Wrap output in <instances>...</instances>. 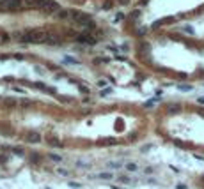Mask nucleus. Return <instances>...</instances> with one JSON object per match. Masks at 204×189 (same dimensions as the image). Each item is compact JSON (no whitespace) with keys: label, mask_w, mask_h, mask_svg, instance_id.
<instances>
[{"label":"nucleus","mask_w":204,"mask_h":189,"mask_svg":"<svg viewBox=\"0 0 204 189\" xmlns=\"http://www.w3.org/2000/svg\"><path fill=\"white\" fill-rule=\"evenodd\" d=\"M50 39V34H46L44 30H29V32H25L23 35L20 37L21 42H27V44H39V42H48Z\"/></svg>","instance_id":"1"},{"label":"nucleus","mask_w":204,"mask_h":189,"mask_svg":"<svg viewBox=\"0 0 204 189\" xmlns=\"http://www.w3.org/2000/svg\"><path fill=\"white\" fill-rule=\"evenodd\" d=\"M36 7L44 11V12H61V5L57 2H53V0H39L36 4Z\"/></svg>","instance_id":"2"},{"label":"nucleus","mask_w":204,"mask_h":189,"mask_svg":"<svg viewBox=\"0 0 204 189\" xmlns=\"http://www.w3.org/2000/svg\"><path fill=\"white\" fill-rule=\"evenodd\" d=\"M23 140H25L27 143H41L43 136H41L39 131H27L25 136H23Z\"/></svg>","instance_id":"3"},{"label":"nucleus","mask_w":204,"mask_h":189,"mask_svg":"<svg viewBox=\"0 0 204 189\" xmlns=\"http://www.w3.org/2000/svg\"><path fill=\"white\" fill-rule=\"evenodd\" d=\"M75 20H76V23H80L82 27H89V28L94 27V21H92L91 16H87V14H76Z\"/></svg>","instance_id":"4"},{"label":"nucleus","mask_w":204,"mask_h":189,"mask_svg":"<svg viewBox=\"0 0 204 189\" xmlns=\"http://www.w3.org/2000/svg\"><path fill=\"white\" fill-rule=\"evenodd\" d=\"M94 179H100V180H112L114 179V173L112 171H103V173H96Z\"/></svg>","instance_id":"5"},{"label":"nucleus","mask_w":204,"mask_h":189,"mask_svg":"<svg viewBox=\"0 0 204 189\" xmlns=\"http://www.w3.org/2000/svg\"><path fill=\"white\" fill-rule=\"evenodd\" d=\"M78 42H85V44H96V39H94V37H89V35H78Z\"/></svg>","instance_id":"6"},{"label":"nucleus","mask_w":204,"mask_h":189,"mask_svg":"<svg viewBox=\"0 0 204 189\" xmlns=\"http://www.w3.org/2000/svg\"><path fill=\"white\" fill-rule=\"evenodd\" d=\"M48 159H50L51 163H62L64 157H62L61 154H53V152H51V154H48Z\"/></svg>","instance_id":"7"},{"label":"nucleus","mask_w":204,"mask_h":189,"mask_svg":"<svg viewBox=\"0 0 204 189\" xmlns=\"http://www.w3.org/2000/svg\"><path fill=\"white\" fill-rule=\"evenodd\" d=\"M167 111L169 113H177V111H181V106L179 104H169L167 106Z\"/></svg>","instance_id":"8"},{"label":"nucleus","mask_w":204,"mask_h":189,"mask_svg":"<svg viewBox=\"0 0 204 189\" xmlns=\"http://www.w3.org/2000/svg\"><path fill=\"white\" fill-rule=\"evenodd\" d=\"M124 170H126V171H137V170H139V164H135V163H126V164H124Z\"/></svg>","instance_id":"9"},{"label":"nucleus","mask_w":204,"mask_h":189,"mask_svg":"<svg viewBox=\"0 0 204 189\" xmlns=\"http://www.w3.org/2000/svg\"><path fill=\"white\" fill-rule=\"evenodd\" d=\"M64 62H66V64H73V66H78V64H80V60L73 59V57H66V59H64Z\"/></svg>","instance_id":"10"},{"label":"nucleus","mask_w":204,"mask_h":189,"mask_svg":"<svg viewBox=\"0 0 204 189\" xmlns=\"http://www.w3.org/2000/svg\"><path fill=\"white\" fill-rule=\"evenodd\" d=\"M96 87H98V89L108 87V81H107V80H98V81H96Z\"/></svg>","instance_id":"11"},{"label":"nucleus","mask_w":204,"mask_h":189,"mask_svg":"<svg viewBox=\"0 0 204 189\" xmlns=\"http://www.w3.org/2000/svg\"><path fill=\"white\" fill-rule=\"evenodd\" d=\"M50 145H51V147H62L61 141H59V140H53V138L50 140Z\"/></svg>","instance_id":"12"},{"label":"nucleus","mask_w":204,"mask_h":189,"mask_svg":"<svg viewBox=\"0 0 204 189\" xmlns=\"http://www.w3.org/2000/svg\"><path fill=\"white\" fill-rule=\"evenodd\" d=\"M11 152H12V154H18V156H21V154H23V150L18 149V147H11Z\"/></svg>","instance_id":"13"},{"label":"nucleus","mask_w":204,"mask_h":189,"mask_svg":"<svg viewBox=\"0 0 204 189\" xmlns=\"http://www.w3.org/2000/svg\"><path fill=\"white\" fill-rule=\"evenodd\" d=\"M177 89H179V90H183V92H190V90H192V87H190V85H179Z\"/></svg>","instance_id":"14"},{"label":"nucleus","mask_w":204,"mask_h":189,"mask_svg":"<svg viewBox=\"0 0 204 189\" xmlns=\"http://www.w3.org/2000/svg\"><path fill=\"white\" fill-rule=\"evenodd\" d=\"M183 32H186L188 35H194V28H192V27H185V28H183Z\"/></svg>","instance_id":"15"},{"label":"nucleus","mask_w":204,"mask_h":189,"mask_svg":"<svg viewBox=\"0 0 204 189\" xmlns=\"http://www.w3.org/2000/svg\"><path fill=\"white\" fill-rule=\"evenodd\" d=\"M68 186H69V187H73V189H78V187H80V184H78V182H68Z\"/></svg>","instance_id":"16"},{"label":"nucleus","mask_w":204,"mask_h":189,"mask_svg":"<svg viewBox=\"0 0 204 189\" xmlns=\"http://www.w3.org/2000/svg\"><path fill=\"white\" fill-rule=\"evenodd\" d=\"M59 175H62V177H69V171H68V170H59Z\"/></svg>","instance_id":"17"},{"label":"nucleus","mask_w":204,"mask_h":189,"mask_svg":"<svg viewBox=\"0 0 204 189\" xmlns=\"http://www.w3.org/2000/svg\"><path fill=\"white\" fill-rule=\"evenodd\" d=\"M154 103H156V99H149L146 104H144V106H147V108H149V106H154Z\"/></svg>","instance_id":"18"},{"label":"nucleus","mask_w":204,"mask_h":189,"mask_svg":"<svg viewBox=\"0 0 204 189\" xmlns=\"http://www.w3.org/2000/svg\"><path fill=\"white\" fill-rule=\"evenodd\" d=\"M197 103H199V104H204V97H199V99H197Z\"/></svg>","instance_id":"19"},{"label":"nucleus","mask_w":204,"mask_h":189,"mask_svg":"<svg viewBox=\"0 0 204 189\" xmlns=\"http://www.w3.org/2000/svg\"><path fill=\"white\" fill-rule=\"evenodd\" d=\"M2 42H4V35H0V44H2Z\"/></svg>","instance_id":"20"},{"label":"nucleus","mask_w":204,"mask_h":189,"mask_svg":"<svg viewBox=\"0 0 204 189\" xmlns=\"http://www.w3.org/2000/svg\"><path fill=\"white\" fill-rule=\"evenodd\" d=\"M0 156H2V154H0Z\"/></svg>","instance_id":"21"}]
</instances>
